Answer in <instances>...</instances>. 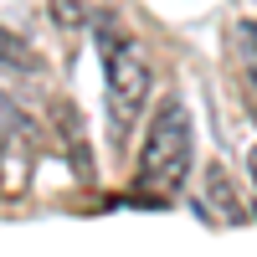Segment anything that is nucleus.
Segmentation results:
<instances>
[{
	"label": "nucleus",
	"instance_id": "1",
	"mask_svg": "<svg viewBox=\"0 0 257 257\" xmlns=\"http://www.w3.org/2000/svg\"><path fill=\"white\" fill-rule=\"evenodd\" d=\"M190 139H196V128H190V113L180 98H165L155 123H149L144 134V149H139V190L144 196H180L185 180H190Z\"/></svg>",
	"mask_w": 257,
	"mask_h": 257
},
{
	"label": "nucleus",
	"instance_id": "2",
	"mask_svg": "<svg viewBox=\"0 0 257 257\" xmlns=\"http://www.w3.org/2000/svg\"><path fill=\"white\" fill-rule=\"evenodd\" d=\"M98 41H103V67H108V128H113V149H123V139L134 134L149 103V62H144V47L118 36L108 16L98 21Z\"/></svg>",
	"mask_w": 257,
	"mask_h": 257
},
{
	"label": "nucleus",
	"instance_id": "3",
	"mask_svg": "<svg viewBox=\"0 0 257 257\" xmlns=\"http://www.w3.org/2000/svg\"><path fill=\"white\" fill-rule=\"evenodd\" d=\"M52 118H57V128H62V139H67V155L77 160V175L88 180V175H93V160H88V144H82V118H77V108L57 103V108H52Z\"/></svg>",
	"mask_w": 257,
	"mask_h": 257
},
{
	"label": "nucleus",
	"instance_id": "4",
	"mask_svg": "<svg viewBox=\"0 0 257 257\" xmlns=\"http://www.w3.org/2000/svg\"><path fill=\"white\" fill-rule=\"evenodd\" d=\"M0 62H6V67H16V72H41L36 47H31L21 31H11V26H0Z\"/></svg>",
	"mask_w": 257,
	"mask_h": 257
},
{
	"label": "nucleus",
	"instance_id": "5",
	"mask_svg": "<svg viewBox=\"0 0 257 257\" xmlns=\"http://www.w3.org/2000/svg\"><path fill=\"white\" fill-rule=\"evenodd\" d=\"M47 11L62 31H82L93 21V0H47Z\"/></svg>",
	"mask_w": 257,
	"mask_h": 257
},
{
	"label": "nucleus",
	"instance_id": "6",
	"mask_svg": "<svg viewBox=\"0 0 257 257\" xmlns=\"http://www.w3.org/2000/svg\"><path fill=\"white\" fill-rule=\"evenodd\" d=\"M237 57H242L247 77L257 82V21H242V26H237Z\"/></svg>",
	"mask_w": 257,
	"mask_h": 257
},
{
	"label": "nucleus",
	"instance_id": "7",
	"mask_svg": "<svg viewBox=\"0 0 257 257\" xmlns=\"http://www.w3.org/2000/svg\"><path fill=\"white\" fill-rule=\"evenodd\" d=\"M247 175H252V185H257V144H252V155H247Z\"/></svg>",
	"mask_w": 257,
	"mask_h": 257
}]
</instances>
